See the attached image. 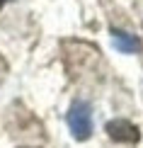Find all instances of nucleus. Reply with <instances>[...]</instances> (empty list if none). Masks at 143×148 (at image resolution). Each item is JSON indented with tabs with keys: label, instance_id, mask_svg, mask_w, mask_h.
Instances as JSON below:
<instances>
[{
	"label": "nucleus",
	"instance_id": "obj_1",
	"mask_svg": "<svg viewBox=\"0 0 143 148\" xmlns=\"http://www.w3.org/2000/svg\"><path fill=\"white\" fill-rule=\"evenodd\" d=\"M66 121L75 141H88L92 136V109L88 102H73L66 114Z\"/></svg>",
	"mask_w": 143,
	"mask_h": 148
},
{
	"label": "nucleus",
	"instance_id": "obj_2",
	"mask_svg": "<svg viewBox=\"0 0 143 148\" xmlns=\"http://www.w3.org/2000/svg\"><path fill=\"white\" fill-rule=\"evenodd\" d=\"M104 131H107V136L112 141H116V143H138L141 141L138 126L131 124L129 119H112V121H107Z\"/></svg>",
	"mask_w": 143,
	"mask_h": 148
},
{
	"label": "nucleus",
	"instance_id": "obj_3",
	"mask_svg": "<svg viewBox=\"0 0 143 148\" xmlns=\"http://www.w3.org/2000/svg\"><path fill=\"white\" fill-rule=\"evenodd\" d=\"M112 41H114V49L121 53H141L143 41L136 34L121 32V29H112Z\"/></svg>",
	"mask_w": 143,
	"mask_h": 148
},
{
	"label": "nucleus",
	"instance_id": "obj_4",
	"mask_svg": "<svg viewBox=\"0 0 143 148\" xmlns=\"http://www.w3.org/2000/svg\"><path fill=\"white\" fill-rule=\"evenodd\" d=\"M5 3H8V0H0V8H3V5H5Z\"/></svg>",
	"mask_w": 143,
	"mask_h": 148
},
{
	"label": "nucleus",
	"instance_id": "obj_5",
	"mask_svg": "<svg viewBox=\"0 0 143 148\" xmlns=\"http://www.w3.org/2000/svg\"><path fill=\"white\" fill-rule=\"evenodd\" d=\"M22 148H27V146H22Z\"/></svg>",
	"mask_w": 143,
	"mask_h": 148
}]
</instances>
